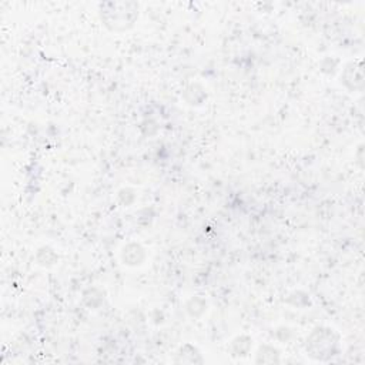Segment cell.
Wrapping results in <instances>:
<instances>
[{"instance_id": "obj_1", "label": "cell", "mask_w": 365, "mask_h": 365, "mask_svg": "<svg viewBox=\"0 0 365 365\" xmlns=\"http://www.w3.org/2000/svg\"><path fill=\"white\" fill-rule=\"evenodd\" d=\"M111 9H106L101 13L104 23L115 31L125 30L134 24L135 17L138 16L137 6L134 3H121V9L117 10V3H108Z\"/></svg>"}]
</instances>
